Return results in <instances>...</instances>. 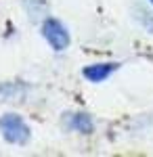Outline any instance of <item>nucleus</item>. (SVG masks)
Segmentation results:
<instances>
[{
	"mask_svg": "<svg viewBox=\"0 0 153 157\" xmlns=\"http://www.w3.org/2000/svg\"><path fill=\"white\" fill-rule=\"evenodd\" d=\"M118 69H120V63H116V61L92 63V65H86L82 69V75L88 82H92V84H101V82H105L107 78H111Z\"/></svg>",
	"mask_w": 153,
	"mask_h": 157,
	"instance_id": "7ed1b4c3",
	"label": "nucleus"
},
{
	"mask_svg": "<svg viewBox=\"0 0 153 157\" xmlns=\"http://www.w3.org/2000/svg\"><path fill=\"white\" fill-rule=\"evenodd\" d=\"M136 19H139V23L147 29V32H153V15L149 11H145V9H136Z\"/></svg>",
	"mask_w": 153,
	"mask_h": 157,
	"instance_id": "0eeeda50",
	"label": "nucleus"
},
{
	"mask_svg": "<svg viewBox=\"0 0 153 157\" xmlns=\"http://www.w3.org/2000/svg\"><path fill=\"white\" fill-rule=\"evenodd\" d=\"M23 9L27 11V15L32 19H42L48 11V2L46 0H21Z\"/></svg>",
	"mask_w": 153,
	"mask_h": 157,
	"instance_id": "423d86ee",
	"label": "nucleus"
},
{
	"mask_svg": "<svg viewBox=\"0 0 153 157\" xmlns=\"http://www.w3.org/2000/svg\"><path fill=\"white\" fill-rule=\"evenodd\" d=\"M0 132L4 136V140L11 143V145H25L32 136L29 126L17 113H6V115L0 117Z\"/></svg>",
	"mask_w": 153,
	"mask_h": 157,
	"instance_id": "f257e3e1",
	"label": "nucleus"
},
{
	"mask_svg": "<svg viewBox=\"0 0 153 157\" xmlns=\"http://www.w3.org/2000/svg\"><path fill=\"white\" fill-rule=\"evenodd\" d=\"M65 126L78 134H92L94 132V120L88 113H65Z\"/></svg>",
	"mask_w": 153,
	"mask_h": 157,
	"instance_id": "20e7f679",
	"label": "nucleus"
},
{
	"mask_svg": "<svg viewBox=\"0 0 153 157\" xmlns=\"http://www.w3.org/2000/svg\"><path fill=\"white\" fill-rule=\"evenodd\" d=\"M42 36L48 42V46L53 50H57V52L67 50V46H69V42H71L69 29L61 23L59 19H55V17H46L42 21Z\"/></svg>",
	"mask_w": 153,
	"mask_h": 157,
	"instance_id": "f03ea898",
	"label": "nucleus"
},
{
	"mask_svg": "<svg viewBox=\"0 0 153 157\" xmlns=\"http://www.w3.org/2000/svg\"><path fill=\"white\" fill-rule=\"evenodd\" d=\"M29 88L23 82H4L0 84V101H11V98H21L25 97Z\"/></svg>",
	"mask_w": 153,
	"mask_h": 157,
	"instance_id": "39448f33",
	"label": "nucleus"
},
{
	"mask_svg": "<svg viewBox=\"0 0 153 157\" xmlns=\"http://www.w3.org/2000/svg\"><path fill=\"white\" fill-rule=\"evenodd\" d=\"M149 2H151V4H153V0H149Z\"/></svg>",
	"mask_w": 153,
	"mask_h": 157,
	"instance_id": "6e6552de",
	"label": "nucleus"
}]
</instances>
